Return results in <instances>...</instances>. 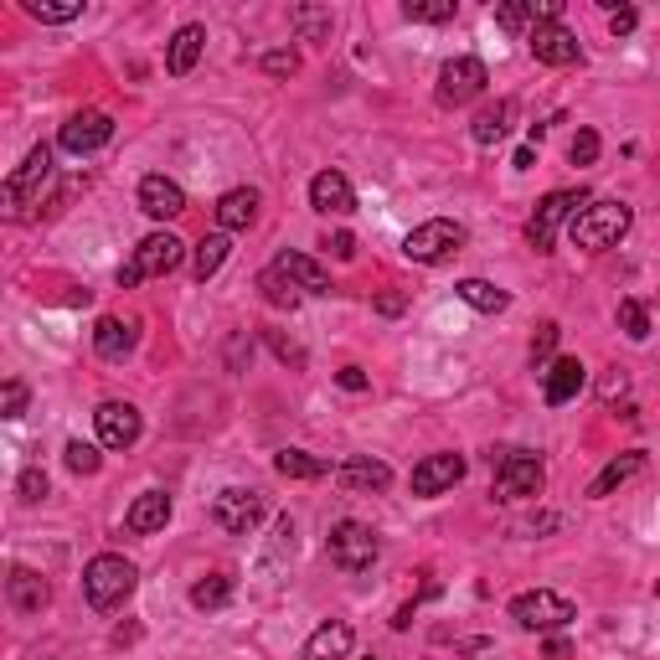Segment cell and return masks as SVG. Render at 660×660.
Returning a JSON list of instances; mask_svg holds the SVG:
<instances>
[{
    "label": "cell",
    "instance_id": "cell-37",
    "mask_svg": "<svg viewBox=\"0 0 660 660\" xmlns=\"http://www.w3.org/2000/svg\"><path fill=\"white\" fill-rule=\"evenodd\" d=\"M403 16L418 26H444L455 21V0H403Z\"/></svg>",
    "mask_w": 660,
    "mask_h": 660
},
{
    "label": "cell",
    "instance_id": "cell-31",
    "mask_svg": "<svg viewBox=\"0 0 660 660\" xmlns=\"http://www.w3.org/2000/svg\"><path fill=\"white\" fill-rule=\"evenodd\" d=\"M455 294H459V300H465L470 310H480V315H501V310L511 305V294H506V289H495L491 279H459Z\"/></svg>",
    "mask_w": 660,
    "mask_h": 660
},
{
    "label": "cell",
    "instance_id": "cell-1",
    "mask_svg": "<svg viewBox=\"0 0 660 660\" xmlns=\"http://www.w3.org/2000/svg\"><path fill=\"white\" fill-rule=\"evenodd\" d=\"M139 573L130 558H119V552H99V558L83 568V599L93 614H114L124 609V599L135 593Z\"/></svg>",
    "mask_w": 660,
    "mask_h": 660
},
{
    "label": "cell",
    "instance_id": "cell-24",
    "mask_svg": "<svg viewBox=\"0 0 660 660\" xmlns=\"http://www.w3.org/2000/svg\"><path fill=\"white\" fill-rule=\"evenodd\" d=\"M356 645V629L346 619H325L315 635L305 640V660H346Z\"/></svg>",
    "mask_w": 660,
    "mask_h": 660
},
{
    "label": "cell",
    "instance_id": "cell-35",
    "mask_svg": "<svg viewBox=\"0 0 660 660\" xmlns=\"http://www.w3.org/2000/svg\"><path fill=\"white\" fill-rule=\"evenodd\" d=\"M26 16L42 21V26H68V21L83 16V0H21Z\"/></svg>",
    "mask_w": 660,
    "mask_h": 660
},
{
    "label": "cell",
    "instance_id": "cell-40",
    "mask_svg": "<svg viewBox=\"0 0 660 660\" xmlns=\"http://www.w3.org/2000/svg\"><path fill=\"white\" fill-rule=\"evenodd\" d=\"M63 459H68L72 474H99V465H103V455L93 449V444H83V439H72L68 449H63Z\"/></svg>",
    "mask_w": 660,
    "mask_h": 660
},
{
    "label": "cell",
    "instance_id": "cell-39",
    "mask_svg": "<svg viewBox=\"0 0 660 660\" xmlns=\"http://www.w3.org/2000/svg\"><path fill=\"white\" fill-rule=\"evenodd\" d=\"M47 491H52V480H47V470H42V465H26V470L16 474V495L26 501V506L47 501Z\"/></svg>",
    "mask_w": 660,
    "mask_h": 660
},
{
    "label": "cell",
    "instance_id": "cell-21",
    "mask_svg": "<svg viewBox=\"0 0 660 660\" xmlns=\"http://www.w3.org/2000/svg\"><path fill=\"white\" fill-rule=\"evenodd\" d=\"M166 522H170V495H166V491H145V495H135V506L124 511V532H135V537L166 532Z\"/></svg>",
    "mask_w": 660,
    "mask_h": 660
},
{
    "label": "cell",
    "instance_id": "cell-29",
    "mask_svg": "<svg viewBox=\"0 0 660 660\" xmlns=\"http://www.w3.org/2000/svg\"><path fill=\"white\" fill-rule=\"evenodd\" d=\"M227 254H233V237H227V233H206L202 243L191 248V279H197V284L217 279V269L227 264Z\"/></svg>",
    "mask_w": 660,
    "mask_h": 660
},
{
    "label": "cell",
    "instance_id": "cell-47",
    "mask_svg": "<svg viewBox=\"0 0 660 660\" xmlns=\"http://www.w3.org/2000/svg\"><path fill=\"white\" fill-rule=\"evenodd\" d=\"M336 382H340L346 392H367V372H361V367H340Z\"/></svg>",
    "mask_w": 660,
    "mask_h": 660
},
{
    "label": "cell",
    "instance_id": "cell-5",
    "mask_svg": "<svg viewBox=\"0 0 660 660\" xmlns=\"http://www.w3.org/2000/svg\"><path fill=\"white\" fill-rule=\"evenodd\" d=\"M491 470H495V501H532L547 485L542 459L532 455V449H495Z\"/></svg>",
    "mask_w": 660,
    "mask_h": 660
},
{
    "label": "cell",
    "instance_id": "cell-46",
    "mask_svg": "<svg viewBox=\"0 0 660 660\" xmlns=\"http://www.w3.org/2000/svg\"><path fill=\"white\" fill-rule=\"evenodd\" d=\"M635 26H640V11H635V5H619V11L609 16V32L614 36H629Z\"/></svg>",
    "mask_w": 660,
    "mask_h": 660
},
{
    "label": "cell",
    "instance_id": "cell-17",
    "mask_svg": "<svg viewBox=\"0 0 660 660\" xmlns=\"http://www.w3.org/2000/svg\"><path fill=\"white\" fill-rule=\"evenodd\" d=\"M139 212L155 222L181 217V212H187V191L176 187L170 176H145V181H139Z\"/></svg>",
    "mask_w": 660,
    "mask_h": 660
},
{
    "label": "cell",
    "instance_id": "cell-8",
    "mask_svg": "<svg viewBox=\"0 0 660 660\" xmlns=\"http://www.w3.org/2000/svg\"><path fill=\"white\" fill-rule=\"evenodd\" d=\"M264 516H269V495L254 491V485H233V491H222L217 501H212V522H217L222 532H233V537L258 532Z\"/></svg>",
    "mask_w": 660,
    "mask_h": 660
},
{
    "label": "cell",
    "instance_id": "cell-36",
    "mask_svg": "<svg viewBox=\"0 0 660 660\" xmlns=\"http://www.w3.org/2000/svg\"><path fill=\"white\" fill-rule=\"evenodd\" d=\"M495 26L501 32H532L537 26V5L532 0H501L495 5Z\"/></svg>",
    "mask_w": 660,
    "mask_h": 660
},
{
    "label": "cell",
    "instance_id": "cell-19",
    "mask_svg": "<svg viewBox=\"0 0 660 660\" xmlns=\"http://www.w3.org/2000/svg\"><path fill=\"white\" fill-rule=\"evenodd\" d=\"M5 599H11V609L16 614H42L52 599V583L36 568H11V578H5Z\"/></svg>",
    "mask_w": 660,
    "mask_h": 660
},
{
    "label": "cell",
    "instance_id": "cell-26",
    "mask_svg": "<svg viewBox=\"0 0 660 660\" xmlns=\"http://www.w3.org/2000/svg\"><path fill=\"white\" fill-rule=\"evenodd\" d=\"M258 191L254 187H233L227 197L217 202V227L222 233H243V227H254L258 222Z\"/></svg>",
    "mask_w": 660,
    "mask_h": 660
},
{
    "label": "cell",
    "instance_id": "cell-41",
    "mask_svg": "<svg viewBox=\"0 0 660 660\" xmlns=\"http://www.w3.org/2000/svg\"><path fill=\"white\" fill-rule=\"evenodd\" d=\"M558 336H562L558 321L537 325V336H532V367H547V361H552V351H558Z\"/></svg>",
    "mask_w": 660,
    "mask_h": 660
},
{
    "label": "cell",
    "instance_id": "cell-18",
    "mask_svg": "<svg viewBox=\"0 0 660 660\" xmlns=\"http://www.w3.org/2000/svg\"><path fill=\"white\" fill-rule=\"evenodd\" d=\"M336 485L351 495H382L392 485V465H382V459H346V465H336Z\"/></svg>",
    "mask_w": 660,
    "mask_h": 660
},
{
    "label": "cell",
    "instance_id": "cell-51",
    "mask_svg": "<svg viewBox=\"0 0 660 660\" xmlns=\"http://www.w3.org/2000/svg\"><path fill=\"white\" fill-rule=\"evenodd\" d=\"M573 650H568V640H547V660H568Z\"/></svg>",
    "mask_w": 660,
    "mask_h": 660
},
{
    "label": "cell",
    "instance_id": "cell-27",
    "mask_svg": "<svg viewBox=\"0 0 660 660\" xmlns=\"http://www.w3.org/2000/svg\"><path fill=\"white\" fill-rule=\"evenodd\" d=\"M511 119H516V99H501V103H491V109H480L470 124V139L491 150V145H501V139L511 135Z\"/></svg>",
    "mask_w": 660,
    "mask_h": 660
},
{
    "label": "cell",
    "instance_id": "cell-22",
    "mask_svg": "<svg viewBox=\"0 0 660 660\" xmlns=\"http://www.w3.org/2000/svg\"><path fill=\"white\" fill-rule=\"evenodd\" d=\"M135 321H119V315H103L99 325H93V351L103 356V361H124V356L135 351Z\"/></svg>",
    "mask_w": 660,
    "mask_h": 660
},
{
    "label": "cell",
    "instance_id": "cell-16",
    "mask_svg": "<svg viewBox=\"0 0 660 660\" xmlns=\"http://www.w3.org/2000/svg\"><path fill=\"white\" fill-rule=\"evenodd\" d=\"M583 382H589V367H583L578 356H558V361H547V377H542V398H547V407L573 403L578 392H583Z\"/></svg>",
    "mask_w": 660,
    "mask_h": 660
},
{
    "label": "cell",
    "instance_id": "cell-44",
    "mask_svg": "<svg viewBox=\"0 0 660 660\" xmlns=\"http://www.w3.org/2000/svg\"><path fill=\"white\" fill-rule=\"evenodd\" d=\"M26 398H32V392H26V382H21V377H11V382H5V392H0V413H5V418H21V413H26Z\"/></svg>",
    "mask_w": 660,
    "mask_h": 660
},
{
    "label": "cell",
    "instance_id": "cell-48",
    "mask_svg": "<svg viewBox=\"0 0 660 660\" xmlns=\"http://www.w3.org/2000/svg\"><path fill=\"white\" fill-rule=\"evenodd\" d=\"M325 248H331V254H336L340 264H346V258H356V237H351V233H336L331 243H325Z\"/></svg>",
    "mask_w": 660,
    "mask_h": 660
},
{
    "label": "cell",
    "instance_id": "cell-38",
    "mask_svg": "<svg viewBox=\"0 0 660 660\" xmlns=\"http://www.w3.org/2000/svg\"><path fill=\"white\" fill-rule=\"evenodd\" d=\"M614 321H619V331H625L629 340H645V336H650V315H645L640 300H619Z\"/></svg>",
    "mask_w": 660,
    "mask_h": 660
},
{
    "label": "cell",
    "instance_id": "cell-15",
    "mask_svg": "<svg viewBox=\"0 0 660 660\" xmlns=\"http://www.w3.org/2000/svg\"><path fill=\"white\" fill-rule=\"evenodd\" d=\"M465 480V459L459 455H424L413 465V495H444Z\"/></svg>",
    "mask_w": 660,
    "mask_h": 660
},
{
    "label": "cell",
    "instance_id": "cell-32",
    "mask_svg": "<svg viewBox=\"0 0 660 660\" xmlns=\"http://www.w3.org/2000/svg\"><path fill=\"white\" fill-rule=\"evenodd\" d=\"M289 26L300 32V42H331L336 16H331V5H294V11H289Z\"/></svg>",
    "mask_w": 660,
    "mask_h": 660
},
{
    "label": "cell",
    "instance_id": "cell-50",
    "mask_svg": "<svg viewBox=\"0 0 660 660\" xmlns=\"http://www.w3.org/2000/svg\"><path fill=\"white\" fill-rule=\"evenodd\" d=\"M537 166V145H532V139H526L522 150H516V170H532Z\"/></svg>",
    "mask_w": 660,
    "mask_h": 660
},
{
    "label": "cell",
    "instance_id": "cell-25",
    "mask_svg": "<svg viewBox=\"0 0 660 660\" xmlns=\"http://www.w3.org/2000/svg\"><path fill=\"white\" fill-rule=\"evenodd\" d=\"M202 47H206V26H197V21L170 36V52H166V72H170V78H187V72L202 63Z\"/></svg>",
    "mask_w": 660,
    "mask_h": 660
},
{
    "label": "cell",
    "instance_id": "cell-3",
    "mask_svg": "<svg viewBox=\"0 0 660 660\" xmlns=\"http://www.w3.org/2000/svg\"><path fill=\"white\" fill-rule=\"evenodd\" d=\"M325 558H331V568H340L346 578L372 573V562L382 558V537H377L367 522H336L331 537H325Z\"/></svg>",
    "mask_w": 660,
    "mask_h": 660
},
{
    "label": "cell",
    "instance_id": "cell-2",
    "mask_svg": "<svg viewBox=\"0 0 660 660\" xmlns=\"http://www.w3.org/2000/svg\"><path fill=\"white\" fill-rule=\"evenodd\" d=\"M629 222H635V212H629L625 202H589L568 222V237H573V248H583V254H604V248H619Z\"/></svg>",
    "mask_w": 660,
    "mask_h": 660
},
{
    "label": "cell",
    "instance_id": "cell-9",
    "mask_svg": "<svg viewBox=\"0 0 660 660\" xmlns=\"http://www.w3.org/2000/svg\"><path fill=\"white\" fill-rule=\"evenodd\" d=\"M52 181V145H36L26 160H21V170L5 181V212L11 217H26V206L42 202V187Z\"/></svg>",
    "mask_w": 660,
    "mask_h": 660
},
{
    "label": "cell",
    "instance_id": "cell-12",
    "mask_svg": "<svg viewBox=\"0 0 660 660\" xmlns=\"http://www.w3.org/2000/svg\"><path fill=\"white\" fill-rule=\"evenodd\" d=\"M93 428H99L103 449H135L139 434H145V418H139L135 403H119V398H109V403L93 407Z\"/></svg>",
    "mask_w": 660,
    "mask_h": 660
},
{
    "label": "cell",
    "instance_id": "cell-11",
    "mask_svg": "<svg viewBox=\"0 0 660 660\" xmlns=\"http://www.w3.org/2000/svg\"><path fill=\"white\" fill-rule=\"evenodd\" d=\"M485 83H491V68L480 63V57H455V63H444L439 68V103L444 109H459V103H470L485 93Z\"/></svg>",
    "mask_w": 660,
    "mask_h": 660
},
{
    "label": "cell",
    "instance_id": "cell-33",
    "mask_svg": "<svg viewBox=\"0 0 660 660\" xmlns=\"http://www.w3.org/2000/svg\"><path fill=\"white\" fill-rule=\"evenodd\" d=\"M273 470L284 474V480H325L331 465L315 459V455H305V449H279V455H273Z\"/></svg>",
    "mask_w": 660,
    "mask_h": 660
},
{
    "label": "cell",
    "instance_id": "cell-14",
    "mask_svg": "<svg viewBox=\"0 0 660 660\" xmlns=\"http://www.w3.org/2000/svg\"><path fill=\"white\" fill-rule=\"evenodd\" d=\"M114 139V119L103 114V109H83V114H72L63 130H57V145L68 155H93L103 150Z\"/></svg>",
    "mask_w": 660,
    "mask_h": 660
},
{
    "label": "cell",
    "instance_id": "cell-42",
    "mask_svg": "<svg viewBox=\"0 0 660 660\" xmlns=\"http://www.w3.org/2000/svg\"><path fill=\"white\" fill-rule=\"evenodd\" d=\"M568 160L573 166H593L599 160V130H578L573 145H568Z\"/></svg>",
    "mask_w": 660,
    "mask_h": 660
},
{
    "label": "cell",
    "instance_id": "cell-43",
    "mask_svg": "<svg viewBox=\"0 0 660 660\" xmlns=\"http://www.w3.org/2000/svg\"><path fill=\"white\" fill-rule=\"evenodd\" d=\"M258 68L269 72V78H294V72H300V57H294V52H264V57H258Z\"/></svg>",
    "mask_w": 660,
    "mask_h": 660
},
{
    "label": "cell",
    "instance_id": "cell-6",
    "mask_svg": "<svg viewBox=\"0 0 660 660\" xmlns=\"http://www.w3.org/2000/svg\"><path fill=\"white\" fill-rule=\"evenodd\" d=\"M593 197L583 187H568V191H547L542 202H537V212H532V222H526V243L537 248V254H552V243H558V227H568V222L589 206Z\"/></svg>",
    "mask_w": 660,
    "mask_h": 660
},
{
    "label": "cell",
    "instance_id": "cell-28",
    "mask_svg": "<svg viewBox=\"0 0 660 660\" xmlns=\"http://www.w3.org/2000/svg\"><path fill=\"white\" fill-rule=\"evenodd\" d=\"M273 269H284L294 284L305 289V294H331V273H325L310 254H294V248H284V254L273 258Z\"/></svg>",
    "mask_w": 660,
    "mask_h": 660
},
{
    "label": "cell",
    "instance_id": "cell-23",
    "mask_svg": "<svg viewBox=\"0 0 660 660\" xmlns=\"http://www.w3.org/2000/svg\"><path fill=\"white\" fill-rule=\"evenodd\" d=\"M640 470H645V455H640V449H625V455H614L609 465H604V470L589 480V501H604V495H614L619 485H629V480H635Z\"/></svg>",
    "mask_w": 660,
    "mask_h": 660
},
{
    "label": "cell",
    "instance_id": "cell-4",
    "mask_svg": "<svg viewBox=\"0 0 660 660\" xmlns=\"http://www.w3.org/2000/svg\"><path fill=\"white\" fill-rule=\"evenodd\" d=\"M181 258H187V243L176 233H150V237H139V248L130 254V264L119 269V289H135V284H145V279H160V273H170V269H181Z\"/></svg>",
    "mask_w": 660,
    "mask_h": 660
},
{
    "label": "cell",
    "instance_id": "cell-49",
    "mask_svg": "<svg viewBox=\"0 0 660 660\" xmlns=\"http://www.w3.org/2000/svg\"><path fill=\"white\" fill-rule=\"evenodd\" d=\"M403 294H377V315H403Z\"/></svg>",
    "mask_w": 660,
    "mask_h": 660
},
{
    "label": "cell",
    "instance_id": "cell-20",
    "mask_svg": "<svg viewBox=\"0 0 660 660\" xmlns=\"http://www.w3.org/2000/svg\"><path fill=\"white\" fill-rule=\"evenodd\" d=\"M310 206H315V212H325V217H346V212H356L351 181H346L340 170H321V176L310 181Z\"/></svg>",
    "mask_w": 660,
    "mask_h": 660
},
{
    "label": "cell",
    "instance_id": "cell-30",
    "mask_svg": "<svg viewBox=\"0 0 660 660\" xmlns=\"http://www.w3.org/2000/svg\"><path fill=\"white\" fill-rule=\"evenodd\" d=\"M233 573H206V578H197L191 583V609H202V614H217V609H227L233 604Z\"/></svg>",
    "mask_w": 660,
    "mask_h": 660
},
{
    "label": "cell",
    "instance_id": "cell-45",
    "mask_svg": "<svg viewBox=\"0 0 660 660\" xmlns=\"http://www.w3.org/2000/svg\"><path fill=\"white\" fill-rule=\"evenodd\" d=\"M264 336H269V346H273V351H279V361H289L294 372H305V351H300L294 340H284V336H279V331H264Z\"/></svg>",
    "mask_w": 660,
    "mask_h": 660
},
{
    "label": "cell",
    "instance_id": "cell-13",
    "mask_svg": "<svg viewBox=\"0 0 660 660\" xmlns=\"http://www.w3.org/2000/svg\"><path fill=\"white\" fill-rule=\"evenodd\" d=\"M526 47H532V57H537V63H547V68H573L578 57H583L578 36L568 32L562 21H537V26L526 32Z\"/></svg>",
    "mask_w": 660,
    "mask_h": 660
},
{
    "label": "cell",
    "instance_id": "cell-34",
    "mask_svg": "<svg viewBox=\"0 0 660 660\" xmlns=\"http://www.w3.org/2000/svg\"><path fill=\"white\" fill-rule=\"evenodd\" d=\"M258 289H264V300H269V305H279V310H294L300 300H305V289L294 284L284 269H273V264L258 273Z\"/></svg>",
    "mask_w": 660,
    "mask_h": 660
},
{
    "label": "cell",
    "instance_id": "cell-7",
    "mask_svg": "<svg viewBox=\"0 0 660 660\" xmlns=\"http://www.w3.org/2000/svg\"><path fill=\"white\" fill-rule=\"evenodd\" d=\"M511 619L532 635H552V629H568L578 619V609L552 589H532V593H516L511 599Z\"/></svg>",
    "mask_w": 660,
    "mask_h": 660
},
{
    "label": "cell",
    "instance_id": "cell-10",
    "mask_svg": "<svg viewBox=\"0 0 660 660\" xmlns=\"http://www.w3.org/2000/svg\"><path fill=\"white\" fill-rule=\"evenodd\" d=\"M459 248H465V227L449 217H434L403 237V254L413 258V264H444V258L459 254Z\"/></svg>",
    "mask_w": 660,
    "mask_h": 660
}]
</instances>
